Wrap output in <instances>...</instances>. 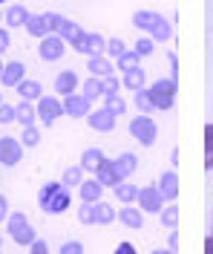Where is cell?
<instances>
[{
    "instance_id": "obj_1",
    "label": "cell",
    "mask_w": 213,
    "mask_h": 254,
    "mask_svg": "<svg viewBox=\"0 0 213 254\" xmlns=\"http://www.w3.org/2000/svg\"><path fill=\"white\" fill-rule=\"evenodd\" d=\"M38 208L49 217H58V214H66L72 208V190L66 188L64 182H46L38 190Z\"/></svg>"
},
{
    "instance_id": "obj_2",
    "label": "cell",
    "mask_w": 213,
    "mask_h": 254,
    "mask_svg": "<svg viewBox=\"0 0 213 254\" xmlns=\"http://www.w3.org/2000/svg\"><path fill=\"white\" fill-rule=\"evenodd\" d=\"M132 26L141 32H147L153 41H162V44H167L170 38H173V26L167 23V17H162L159 12H135L132 15Z\"/></svg>"
},
{
    "instance_id": "obj_3",
    "label": "cell",
    "mask_w": 213,
    "mask_h": 254,
    "mask_svg": "<svg viewBox=\"0 0 213 254\" xmlns=\"http://www.w3.org/2000/svg\"><path fill=\"white\" fill-rule=\"evenodd\" d=\"M6 231H9V237L15 240L17 246H32L35 240H38L32 222L26 220V214H20V211H12V214H9V220H6Z\"/></svg>"
},
{
    "instance_id": "obj_4",
    "label": "cell",
    "mask_w": 213,
    "mask_h": 254,
    "mask_svg": "<svg viewBox=\"0 0 213 254\" xmlns=\"http://www.w3.org/2000/svg\"><path fill=\"white\" fill-rule=\"evenodd\" d=\"M176 93H179V84H176L173 78H159L153 87H150V98H153L156 110H173Z\"/></svg>"
},
{
    "instance_id": "obj_5",
    "label": "cell",
    "mask_w": 213,
    "mask_h": 254,
    "mask_svg": "<svg viewBox=\"0 0 213 254\" xmlns=\"http://www.w3.org/2000/svg\"><path fill=\"white\" fill-rule=\"evenodd\" d=\"M130 136L135 139L138 144H144V147H150V144H156V136H159V127H156V122L150 119V116H135L130 122Z\"/></svg>"
},
{
    "instance_id": "obj_6",
    "label": "cell",
    "mask_w": 213,
    "mask_h": 254,
    "mask_svg": "<svg viewBox=\"0 0 213 254\" xmlns=\"http://www.w3.org/2000/svg\"><path fill=\"white\" fill-rule=\"evenodd\" d=\"M135 202H138V208L144 214H159L164 208V196H162V190H159V185H144V188H138Z\"/></svg>"
},
{
    "instance_id": "obj_7",
    "label": "cell",
    "mask_w": 213,
    "mask_h": 254,
    "mask_svg": "<svg viewBox=\"0 0 213 254\" xmlns=\"http://www.w3.org/2000/svg\"><path fill=\"white\" fill-rule=\"evenodd\" d=\"M58 116H64V101L55 98V95H41L38 98V119L46 127H52Z\"/></svg>"
},
{
    "instance_id": "obj_8",
    "label": "cell",
    "mask_w": 213,
    "mask_h": 254,
    "mask_svg": "<svg viewBox=\"0 0 213 254\" xmlns=\"http://www.w3.org/2000/svg\"><path fill=\"white\" fill-rule=\"evenodd\" d=\"M38 52H41V58H43V61H61V58H64V52H66V41L61 38V35L49 32L46 38H41Z\"/></svg>"
},
{
    "instance_id": "obj_9",
    "label": "cell",
    "mask_w": 213,
    "mask_h": 254,
    "mask_svg": "<svg viewBox=\"0 0 213 254\" xmlns=\"http://www.w3.org/2000/svg\"><path fill=\"white\" fill-rule=\"evenodd\" d=\"M20 159H23V144L17 139H12V136H3L0 139V165L3 168H15Z\"/></svg>"
},
{
    "instance_id": "obj_10",
    "label": "cell",
    "mask_w": 213,
    "mask_h": 254,
    "mask_svg": "<svg viewBox=\"0 0 213 254\" xmlns=\"http://www.w3.org/2000/svg\"><path fill=\"white\" fill-rule=\"evenodd\" d=\"M64 113L72 116V119H86V116L92 113V101L84 93H72V95L64 98Z\"/></svg>"
},
{
    "instance_id": "obj_11",
    "label": "cell",
    "mask_w": 213,
    "mask_h": 254,
    "mask_svg": "<svg viewBox=\"0 0 213 254\" xmlns=\"http://www.w3.org/2000/svg\"><path fill=\"white\" fill-rule=\"evenodd\" d=\"M55 35H61L66 44H72V47H75V52H78V47H81L84 38H86V32H84L75 20H69V17H64V20H61V26H58V32H55Z\"/></svg>"
},
{
    "instance_id": "obj_12",
    "label": "cell",
    "mask_w": 213,
    "mask_h": 254,
    "mask_svg": "<svg viewBox=\"0 0 213 254\" xmlns=\"http://www.w3.org/2000/svg\"><path fill=\"white\" fill-rule=\"evenodd\" d=\"M95 179H98L104 188H115V185H121V182H124V179H121V174L115 171V162H113V159H104L98 168H95Z\"/></svg>"
},
{
    "instance_id": "obj_13",
    "label": "cell",
    "mask_w": 213,
    "mask_h": 254,
    "mask_svg": "<svg viewBox=\"0 0 213 254\" xmlns=\"http://www.w3.org/2000/svg\"><path fill=\"white\" fill-rule=\"evenodd\" d=\"M86 125L92 127V130H98V133H110L115 127V116L107 107H98V110H92L86 116Z\"/></svg>"
},
{
    "instance_id": "obj_14",
    "label": "cell",
    "mask_w": 213,
    "mask_h": 254,
    "mask_svg": "<svg viewBox=\"0 0 213 254\" xmlns=\"http://www.w3.org/2000/svg\"><path fill=\"white\" fill-rule=\"evenodd\" d=\"M78 52L89 55V58L104 55V52H107V38H101L98 32H86V38H84V44L78 47Z\"/></svg>"
},
{
    "instance_id": "obj_15",
    "label": "cell",
    "mask_w": 213,
    "mask_h": 254,
    "mask_svg": "<svg viewBox=\"0 0 213 254\" xmlns=\"http://www.w3.org/2000/svg\"><path fill=\"white\" fill-rule=\"evenodd\" d=\"M159 190H162L164 202H173L179 196V176H176V171H164L159 176Z\"/></svg>"
},
{
    "instance_id": "obj_16",
    "label": "cell",
    "mask_w": 213,
    "mask_h": 254,
    "mask_svg": "<svg viewBox=\"0 0 213 254\" xmlns=\"http://www.w3.org/2000/svg\"><path fill=\"white\" fill-rule=\"evenodd\" d=\"M23 78H26V66H23L20 61H9L6 66H3V72H0L3 87H17Z\"/></svg>"
},
{
    "instance_id": "obj_17",
    "label": "cell",
    "mask_w": 213,
    "mask_h": 254,
    "mask_svg": "<svg viewBox=\"0 0 213 254\" xmlns=\"http://www.w3.org/2000/svg\"><path fill=\"white\" fill-rule=\"evenodd\" d=\"M78 75H75V69H64V72H58V78H55V93L58 95H72L75 90H78Z\"/></svg>"
},
{
    "instance_id": "obj_18",
    "label": "cell",
    "mask_w": 213,
    "mask_h": 254,
    "mask_svg": "<svg viewBox=\"0 0 213 254\" xmlns=\"http://www.w3.org/2000/svg\"><path fill=\"white\" fill-rule=\"evenodd\" d=\"M101 190H104V185L92 176V179H84L81 185H78V196H81V202H98Z\"/></svg>"
},
{
    "instance_id": "obj_19",
    "label": "cell",
    "mask_w": 213,
    "mask_h": 254,
    "mask_svg": "<svg viewBox=\"0 0 213 254\" xmlns=\"http://www.w3.org/2000/svg\"><path fill=\"white\" fill-rule=\"evenodd\" d=\"M118 217H121V225H127V228H132V231H138V228L144 225V211H141V208L124 205Z\"/></svg>"
},
{
    "instance_id": "obj_20",
    "label": "cell",
    "mask_w": 213,
    "mask_h": 254,
    "mask_svg": "<svg viewBox=\"0 0 213 254\" xmlns=\"http://www.w3.org/2000/svg\"><path fill=\"white\" fill-rule=\"evenodd\" d=\"M15 90H17V95H20V98H26V101H38V98L43 95L41 81H35V78H23V81L15 87Z\"/></svg>"
},
{
    "instance_id": "obj_21",
    "label": "cell",
    "mask_w": 213,
    "mask_h": 254,
    "mask_svg": "<svg viewBox=\"0 0 213 254\" xmlns=\"http://www.w3.org/2000/svg\"><path fill=\"white\" fill-rule=\"evenodd\" d=\"M26 20H29V12H26V6H20V3H12V6L6 9V26H9V29H15V26H26Z\"/></svg>"
},
{
    "instance_id": "obj_22",
    "label": "cell",
    "mask_w": 213,
    "mask_h": 254,
    "mask_svg": "<svg viewBox=\"0 0 213 254\" xmlns=\"http://www.w3.org/2000/svg\"><path fill=\"white\" fill-rule=\"evenodd\" d=\"M15 113H17V122H20L23 127H32L35 122H38V107H35L32 101H26V98L15 107Z\"/></svg>"
},
{
    "instance_id": "obj_23",
    "label": "cell",
    "mask_w": 213,
    "mask_h": 254,
    "mask_svg": "<svg viewBox=\"0 0 213 254\" xmlns=\"http://www.w3.org/2000/svg\"><path fill=\"white\" fill-rule=\"evenodd\" d=\"M86 69H89V75H95V78H107V75H113V64L107 61L104 55L89 58V61H86Z\"/></svg>"
},
{
    "instance_id": "obj_24",
    "label": "cell",
    "mask_w": 213,
    "mask_h": 254,
    "mask_svg": "<svg viewBox=\"0 0 213 254\" xmlns=\"http://www.w3.org/2000/svg\"><path fill=\"white\" fill-rule=\"evenodd\" d=\"M115 162V171L121 174V179H127L130 174H135V168H138V156L135 153H121L118 159H113Z\"/></svg>"
},
{
    "instance_id": "obj_25",
    "label": "cell",
    "mask_w": 213,
    "mask_h": 254,
    "mask_svg": "<svg viewBox=\"0 0 213 254\" xmlns=\"http://www.w3.org/2000/svg\"><path fill=\"white\" fill-rule=\"evenodd\" d=\"M121 84L132 90V93H138V90H144V69L141 66H135V69H127L124 75H121Z\"/></svg>"
},
{
    "instance_id": "obj_26",
    "label": "cell",
    "mask_w": 213,
    "mask_h": 254,
    "mask_svg": "<svg viewBox=\"0 0 213 254\" xmlns=\"http://www.w3.org/2000/svg\"><path fill=\"white\" fill-rule=\"evenodd\" d=\"M104 159H107V156H104V150H98V147H86V150L81 153V168L95 174V168H98Z\"/></svg>"
},
{
    "instance_id": "obj_27",
    "label": "cell",
    "mask_w": 213,
    "mask_h": 254,
    "mask_svg": "<svg viewBox=\"0 0 213 254\" xmlns=\"http://www.w3.org/2000/svg\"><path fill=\"white\" fill-rule=\"evenodd\" d=\"M26 32H29L32 38H46V35H49V23H46V17L43 15H29V20H26Z\"/></svg>"
},
{
    "instance_id": "obj_28",
    "label": "cell",
    "mask_w": 213,
    "mask_h": 254,
    "mask_svg": "<svg viewBox=\"0 0 213 254\" xmlns=\"http://www.w3.org/2000/svg\"><path fill=\"white\" fill-rule=\"evenodd\" d=\"M84 95H86L89 101H95V98H101V95H107L104 78H95V75H89V78L84 81Z\"/></svg>"
},
{
    "instance_id": "obj_29",
    "label": "cell",
    "mask_w": 213,
    "mask_h": 254,
    "mask_svg": "<svg viewBox=\"0 0 213 254\" xmlns=\"http://www.w3.org/2000/svg\"><path fill=\"white\" fill-rule=\"evenodd\" d=\"M115 217H118V214H115V208L110 205V202H104V199L95 202V225H110Z\"/></svg>"
},
{
    "instance_id": "obj_30",
    "label": "cell",
    "mask_w": 213,
    "mask_h": 254,
    "mask_svg": "<svg viewBox=\"0 0 213 254\" xmlns=\"http://www.w3.org/2000/svg\"><path fill=\"white\" fill-rule=\"evenodd\" d=\"M159 220H162V225L167 231H176V228H179V208L176 205L162 208V211H159Z\"/></svg>"
},
{
    "instance_id": "obj_31",
    "label": "cell",
    "mask_w": 213,
    "mask_h": 254,
    "mask_svg": "<svg viewBox=\"0 0 213 254\" xmlns=\"http://www.w3.org/2000/svg\"><path fill=\"white\" fill-rule=\"evenodd\" d=\"M61 182H64V185H66L69 190L78 188V185L84 182V168H81V165H72V168H66L64 176H61Z\"/></svg>"
},
{
    "instance_id": "obj_32",
    "label": "cell",
    "mask_w": 213,
    "mask_h": 254,
    "mask_svg": "<svg viewBox=\"0 0 213 254\" xmlns=\"http://www.w3.org/2000/svg\"><path fill=\"white\" fill-rule=\"evenodd\" d=\"M104 107L113 113V116H124V113H127V101L118 93H110V95H104Z\"/></svg>"
},
{
    "instance_id": "obj_33",
    "label": "cell",
    "mask_w": 213,
    "mask_h": 254,
    "mask_svg": "<svg viewBox=\"0 0 213 254\" xmlns=\"http://www.w3.org/2000/svg\"><path fill=\"white\" fill-rule=\"evenodd\" d=\"M115 61H118V69H124V72H127V69H135V66H138L141 55H138L135 49H124V52H121Z\"/></svg>"
},
{
    "instance_id": "obj_34",
    "label": "cell",
    "mask_w": 213,
    "mask_h": 254,
    "mask_svg": "<svg viewBox=\"0 0 213 254\" xmlns=\"http://www.w3.org/2000/svg\"><path fill=\"white\" fill-rule=\"evenodd\" d=\"M113 190H115V196H118L124 205H132V202H135V196H138V188H135V185H127V182L115 185Z\"/></svg>"
},
{
    "instance_id": "obj_35",
    "label": "cell",
    "mask_w": 213,
    "mask_h": 254,
    "mask_svg": "<svg viewBox=\"0 0 213 254\" xmlns=\"http://www.w3.org/2000/svg\"><path fill=\"white\" fill-rule=\"evenodd\" d=\"M205 171H213V122L205 127Z\"/></svg>"
},
{
    "instance_id": "obj_36",
    "label": "cell",
    "mask_w": 213,
    "mask_h": 254,
    "mask_svg": "<svg viewBox=\"0 0 213 254\" xmlns=\"http://www.w3.org/2000/svg\"><path fill=\"white\" fill-rule=\"evenodd\" d=\"M135 107L144 113V116H150V113L156 110V104H153V98H150V90H138V93H135Z\"/></svg>"
},
{
    "instance_id": "obj_37",
    "label": "cell",
    "mask_w": 213,
    "mask_h": 254,
    "mask_svg": "<svg viewBox=\"0 0 213 254\" xmlns=\"http://www.w3.org/2000/svg\"><path fill=\"white\" fill-rule=\"evenodd\" d=\"M78 222L81 225H95V202H81V208H78Z\"/></svg>"
},
{
    "instance_id": "obj_38",
    "label": "cell",
    "mask_w": 213,
    "mask_h": 254,
    "mask_svg": "<svg viewBox=\"0 0 213 254\" xmlns=\"http://www.w3.org/2000/svg\"><path fill=\"white\" fill-rule=\"evenodd\" d=\"M38 142H41V130L38 127H23V136H20V144L23 147H38Z\"/></svg>"
},
{
    "instance_id": "obj_39",
    "label": "cell",
    "mask_w": 213,
    "mask_h": 254,
    "mask_svg": "<svg viewBox=\"0 0 213 254\" xmlns=\"http://www.w3.org/2000/svg\"><path fill=\"white\" fill-rule=\"evenodd\" d=\"M12 122H17V113L12 104H0V125H12Z\"/></svg>"
},
{
    "instance_id": "obj_40",
    "label": "cell",
    "mask_w": 213,
    "mask_h": 254,
    "mask_svg": "<svg viewBox=\"0 0 213 254\" xmlns=\"http://www.w3.org/2000/svg\"><path fill=\"white\" fill-rule=\"evenodd\" d=\"M58 254H84V243H78V240H69V243H64L61 246V252Z\"/></svg>"
},
{
    "instance_id": "obj_41",
    "label": "cell",
    "mask_w": 213,
    "mask_h": 254,
    "mask_svg": "<svg viewBox=\"0 0 213 254\" xmlns=\"http://www.w3.org/2000/svg\"><path fill=\"white\" fill-rule=\"evenodd\" d=\"M135 52L138 55H150L153 52V38H138L135 41Z\"/></svg>"
},
{
    "instance_id": "obj_42",
    "label": "cell",
    "mask_w": 213,
    "mask_h": 254,
    "mask_svg": "<svg viewBox=\"0 0 213 254\" xmlns=\"http://www.w3.org/2000/svg\"><path fill=\"white\" fill-rule=\"evenodd\" d=\"M107 52H110L113 58H118V55L124 52V44H121V38H110V41H107Z\"/></svg>"
},
{
    "instance_id": "obj_43",
    "label": "cell",
    "mask_w": 213,
    "mask_h": 254,
    "mask_svg": "<svg viewBox=\"0 0 213 254\" xmlns=\"http://www.w3.org/2000/svg\"><path fill=\"white\" fill-rule=\"evenodd\" d=\"M43 17H46V23H49V32H58L61 20H64V15H58V12H43Z\"/></svg>"
},
{
    "instance_id": "obj_44",
    "label": "cell",
    "mask_w": 213,
    "mask_h": 254,
    "mask_svg": "<svg viewBox=\"0 0 213 254\" xmlns=\"http://www.w3.org/2000/svg\"><path fill=\"white\" fill-rule=\"evenodd\" d=\"M104 87H107V95H110V93H118V90H121V81L115 78V72L104 78Z\"/></svg>"
},
{
    "instance_id": "obj_45",
    "label": "cell",
    "mask_w": 213,
    "mask_h": 254,
    "mask_svg": "<svg viewBox=\"0 0 213 254\" xmlns=\"http://www.w3.org/2000/svg\"><path fill=\"white\" fill-rule=\"evenodd\" d=\"M29 254H49V246L43 240H35L32 246H29Z\"/></svg>"
},
{
    "instance_id": "obj_46",
    "label": "cell",
    "mask_w": 213,
    "mask_h": 254,
    "mask_svg": "<svg viewBox=\"0 0 213 254\" xmlns=\"http://www.w3.org/2000/svg\"><path fill=\"white\" fill-rule=\"evenodd\" d=\"M9 44H12V38H9V29H3V26H0V55L9 49Z\"/></svg>"
},
{
    "instance_id": "obj_47",
    "label": "cell",
    "mask_w": 213,
    "mask_h": 254,
    "mask_svg": "<svg viewBox=\"0 0 213 254\" xmlns=\"http://www.w3.org/2000/svg\"><path fill=\"white\" fill-rule=\"evenodd\" d=\"M113 254H138V252H135V246H132V243H118Z\"/></svg>"
},
{
    "instance_id": "obj_48",
    "label": "cell",
    "mask_w": 213,
    "mask_h": 254,
    "mask_svg": "<svg viewBox=\"0 0 213 254\" xmlns=\"http://www.w3.org/2000/svg\"><path fill=\"white\" fill-rule=\"evenodd\" d=\"M9 214H12V211H9V202H6V196L0 193V222L9 220Z\"/></svg>"
},
{
    "instance_id": "obj_49",
    "label": "cell",
    "mask_w": 213,
    "mask_h": 254,
    "mask_svg": "<svg viewBox=\"0 0 213 254\" xmlns=\"http://www.w3.org/2000/svg\"><path fill=\"white\" fill-rule=\"evenodd\" d=\"M170 252L179 254V234H176V231H170Z\"/></svg>"
},
{
    "instance_id": "obj_50",
    "label": "cell",
    "mask_w": 213,
    "mask_h": 254,
    "mask_svg": "<svg viewBox=\"0 0 213 254\" xmlns=\"http://www.w3.org/2000/svg\"><path fill=\"white\" fill-rule=\"evenodd\" d=\"M205 254H213V234L205 237Z\"/></svg>"
},
{
    "instance_id": "obj_51",
    "label": "cell",
    "mask_w": 213,
    "mask_h": 254,
    "mask_svg": "<svg viewBox=\"0 0 213 254\" xmlns=\"http://www.w3.org/2000/svg\"><path fill=\"white\" fill-rule=\"evenodd\" d=\"M153 254H176V252H170V249H156Z\"/></svg>"
},
{
    "instance_id": "obj_52",
    "label": "cell",
    "mask_w": 213,
    "mask_h": 254,
    "mask_svg": "<svg viewBox=\"0 0 213 254\" xmlns=\"http://www.w3.org/2000/svg\"><path fill=\"white\" fill-rule=\"evenodd\" d=\"M3 66H6V64H3V61H0V72H3Z\"/></svg>"
},
{
    "instance_id": "obj_53",
    "label": "cell",
    "mask_w": 213,
    "mask_h": 254,
    "mask_svg": "<svg viewBox=\"0 0 213 254\" xmlns=\"http://www.w3.org/2000/svg\"><path fill=\"white\" fill-rule=\"evenodd\" d=\"M0 23H3V12H0Z\"/></svg>"
},
{
    "instance_id": "obj_54",
    "label": "cell",
    "mask_w": 213,
    "mask_h": 254,
    "mask_svg": "<svg viewBox=\"0 0 213 254\" xmlns=\"http://www.w3.org/2000/svg\"><path fill=\"white\" fill-rule=\"evenodd\" d=\"M211 234H213V222H211Z\"/></svg>"
},
{
    "instance_id": "obj_55",
    "label": "cell",
    "mask_w": 213,
    "mask_h": 254,
    "mask_svg": "<svg viewBox=\"0 0 213 254\" xmlns=\"http://www.w3.org/2000/svg\"><path fill=\"white\" fill-rule=\"evenodd\" d=\"M0 104H3V95H0Z\"/></svg>"
},
{
    "instance_id": "obj_56",
    "label": "cell",
    "mask_w": 213,
    "mask_h": 254,
    "mask_svg": "<svg viewBox=\"0 0 213 254\" xmlns=\"http://www.w3.org/2000/svg\"><path fill=\"white\" fill-rule=\"evenodd\" d=\"M0 243H3V234H0Z\"/></svg>"
},
{
    "instance_id": "obj_57",
    "label": "cell",
    "mask_w": 213,
    "mask_h": 254,
    "mask_svg": "<svg viewBox=\"0 0 213 254\" xmlns=\"http://www.w3.org/2000/svg\"><path fill=\"white\" fill-rule=\"evenodd\" d=\"M0 3H6V0H0Z\"/></svg>"
},
{
    "instance_id": "obj_58",
    "label": "cell",
    "mask_w": 213,
    "mask_h": 254,
    "mask_svg": "<svg viewBox=\"0 0 213 254\" xmlns=\"http://www.w3.org/2000/svg\"><path fill=\"white\" fill-rule=\"evenodd\" d=\"M0 254H3V252H0Z\"/></svg>"
}]
</instances>
